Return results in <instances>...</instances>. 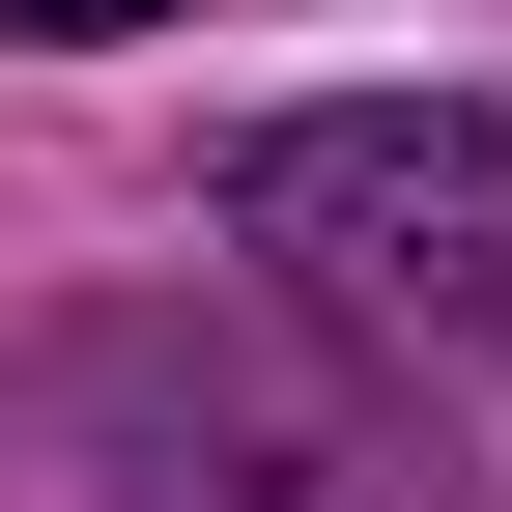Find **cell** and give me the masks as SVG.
<instances>
[{
  "mask_svg": "<svg viewBox=\"0 0 512 512\" xmlns=\"http://www.w3.org/2000/svg\"><path fill=\"white\" fill-rule=\"evenodd\" d=\"M0 29H171V0H0Z\"/></svg>",
  "mask_w": 512,
  "mask_h": 512,
  "instance_id": "obj_2",
  "label": "cell"
},
{
  "mask_svg": "<svg viewBox=\"0 0 512 512\" xmlns=\"http://www.w3.org/2000/svg\"><path fill=\"white\" fill-rule=\"evenodd\" d=\"M228 256L313 313V342H427L456 370L512 313V143L456 86H342V114H256L228 143Z\"/></svg>",
  "mask_w": 512,
  "mask_h": 512,
  "instance_id": "obj_1",
  "label": "cell"
}]
</instances>
